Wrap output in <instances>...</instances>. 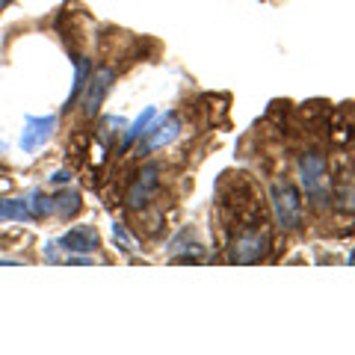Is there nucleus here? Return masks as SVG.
<instances>
[{
    "label": "nucleus",
    "instance_id": "f257e3e1",
    "mask_svg": "<svg viewBox=\"0 0 355 355\" xmlns=\"http://www.w3.org/2000/svg\"><path fill=\"white\" fill-rule=\"evenodd\" d=\"M272 214L279 219L282 228H296L302 219L299 210V193L291 184H272Z\"/></svg>",
    "mask_w": 355,
    "mask_h": 355
},
{
    "label": "nucleus",
    "instance_id": "f03ea898",
    "mask_svg": "<svg viewBox=\"0 0 355 355\" xmlns=\"http://www.w3.org/2000/svg\"><path fill=\"white\" fill-rule=\"evenodd\" d=\"M113 77H116L113 69H98V71L86 80L83 92H80V110H83L86 119L95 116L98 110H101L104 98H107V92H110V86H113Z\"/></svg>",
    "mask_w": 355,
    "mask_h": 355
},
{
    "label": "nucleus",
    "instance_id": "7ed1b4c3",
    "mask_svg": "<svg viewBox=\"0 0 355 355\" xmlns=\"http://www.w3.org/2000/svg\"><path fill=\"white\" fill-rule=\"evenodd\" d=\"M53 246H60L62 252H71V254H92V252H98L101 243H98V234L92 225H77L71 231H65Z\"/></svg>",
    "mask_w": 355,
    "mask_h": 355
},
{
    "label": "nucleus",
    "instance_id": "20e7f679",
    "mask_svg": "<svg viewBox=\"0 0 355 355\" xmlns=\"http://www.w3.org/2000/svg\"><path fill=\"white\" fill-rule=\"evenodd\" d=\"M53 128H57V116H36V119L30 116L24 130H21V148H24V151L42 148L44 142L51 139Z\"/></svg>",
    "mask_w": 355,
    "mask_h": 355
},
{
    "label": "nucleus",
    "instance_id": "39448f33",
    "mask_svg": "<svg viewBox=\"0 0 355 355\" xmlns=\"http://www.w3.org/2000/svg\"><path fill=\"white\" fill-rule=\"evenodd\" d=\"M178 137H181V125H178V119H175V116H163L157 125H151V128L146 130V142H142L139 154H148V151H154V148L169 146V142H175Z\"/></svg>",
    "mask_w": 355,
    "mask_h": 355
},
{
    "label": "nucleus",
    "instance_id": "423d86ee",
    "mask_svg": "<svg viewBox=\"0 0 355 355\" xmlns=\"http://www.w3.org/2000/svg\"><path fill=\"white\" fill-rule=\"evenodd\" d=\"M323 175H326V166L323 157L314 151H308L299 157V181H302V190L308 196H317L320 187H323Z\"/></svg>",
    "mask_w": 355,
    "mask_h": 355
},
{
    "label": "nucleus",
    "instance_id": "0eeeda50",
    "mask_svg": "<svg viewBox=\"0 0 355 355\" xmlns=\"http://www.w3.org/2000/svg\"><path fill=\"white\" fill-rule=\"evenodd\" d=\"M154 187H157V166H146V169L139 172V178L133 181L130 193H128V205L130 207H142L151 202L154 196Z\"/></svg>",
    "mask_w": 355,
    "mask_h": 355
},
{
    "label": "nucleus",
    "instance_id": "6e6552de",
    "mask_svg": "<svg viewBox=\"0 0 355 355\" xmlns=\"http://www.w3.org/2000/svg\"><path fill=\"white\" fill-rule=\"evenodd\" d=\"M154 119H157V107H146V110H142V113L137 116V121H133V125L125 130V133H121V142H119V151L121 154H125L130 146H133V142H137L139 137H142V133H146L148 130V125H151V121Z\"/></svg>",
    "mask_w": 355,
    "mask_h": 355
},
{
    "label": "nucleus",
    "instance_id": "1a4fd4ad",
    "mask_svg": "<svg viewBox=\"0 0 355 355\" xmlns=\"http://www.w3.org/2000/svg\"><path fill=\"white\" fill-rule=\"evenodd\" d=\"M0 219L3 222H30L33 210L27 198H0Z\"/></svg>",
    "mask_w": 355,
    "mask_h": 355
},
{
    "label": "nucleus",
    "instance_id": "9d476101",
    "mask_svg": "<svg viewBox=\"0 0 355 355\" xmlns=\"http://www.w3.org/2000/svg\"><path fill=\"white\" fill-rule=\"evenodd\" d=\"M80 193H74V190H65L60 196H53L51 198V214L53 216H60V219H71L77 210H80Z\"/></svg>",
    "mask_w": 355,
    "mask_h": 355
},
{
    "label": "nucleus",
    "instance_id": "9b49d317",
    "mask_svg": "<svg viewBox=\"0 0 355 355\" xmlns=\"http://www.w3.org/2000/svg\"><path fill=\"white\" fill-rule=\"evenodd\" d=\"M263 237H243L237 243V249H234V261L237 263H252V261H258L261 254H263Z\"/></svg>",
    "mask_w": 355,
    "mask_h": 355
},
{
    "label": "nucleus",
    "instance_id": "f8f14e48",
    "mask_svg": "<svg viewBox=\"0 0 355 355\" xmlns=\"http://www.w3.org/2000/svg\"><path fill=\"white\" fill-rule=\"evenodd\" d=\"M74 65H77V71H74V86H71V98H69V107L80 98V92H83V86H86V80H89V60L86 57H80V60H74Z\"/></svg>",
    "mask_w": 355,
    "mask_h": 355
},
{
    "label": "nucleus",
    "instance_id": "ddd939ff",
    "mask_svg": "<svg viewBox=\"0 0 355 355\" xmlns=\"http://www.w3.org/2000/svg\"><path fill=\"white\" fill-rule=\"evenodd\" d=\"M51 181H53V184H62V181H69V172H57V175L51 178Z\"/></svg>",
    "mask_w": 355,
    "mask_h": 355
},
{
    "label": "nucleus",
    "instance_id": "4468645a",
    "mask_svg": "<svg viewBox=\"0 0 355 355\" xmlns=\"http://www.w3.org/2000/svg\"><path fill=\"white\" fill-rule=\"evenodd\" d=\"M6 3H9V0H0V12H3V9H6Z\"/></svg>",
    "mask_w": 355,
    "mask_h": 355
}]
</instances>
